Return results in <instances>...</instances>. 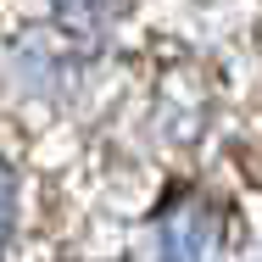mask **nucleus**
Returning a JSON list of instances; mask_svg holds the SVG:
<instances>
[{
    "label": "nucleus",
    "mask_w": 262,
    "mask_h": 262,
    "mask_svg": "<svg viewBox=\"0 0 262 262\" xmlns=\"http://www.w3.org/2000/svg\"><path fill=\"white\" fill-rule=\"evenodd\" d=\"M212 257V217L201 207H179L157 229V262H207Z\"/></svg>",
    "instance_id": "nucleus-1"
},
{
    "label": "nucleus",
    "mask_w": 262,
    "mask_h": 262,
    "mask_svg": "<svg viewBox=\"0 0 262 262\" xmlns=\"http://www.w3.org/2000/svg\"><path fill=\"white\" fill-rule=\"evenodd\" d=\"M11 201H17V190H11V173L0 167V251H6V234H11Z\"/></svg>",
    "instance_id": "nucleus-2"
},
{
    "label": "nucleus",
    "mask_w": 262,
    "mask_h": 262,
    "mask_svg": "<svg viewBox=\"0 0 262 262\" xmlns=\"http://www.w3.org/2000/svg\"><path fill=\"white\" fill-rule=\"evenodd\" d=\"M56 6H61L67 17H95V11L106 6V0H56Z\"/></svg>",
    "instance_id": "nucleus-3"
}]
</instances>
